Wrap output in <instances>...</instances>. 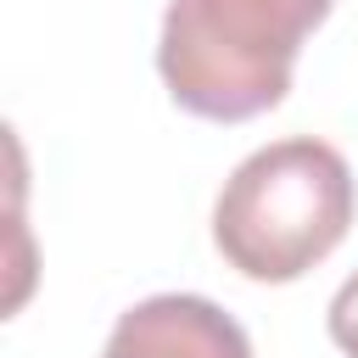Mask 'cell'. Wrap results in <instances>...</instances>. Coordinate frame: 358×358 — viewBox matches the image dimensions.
Instances as JSON below:
<instances>
[{
	"mask_svg": "<svg viewBox=\"0 0 358 358\" xmlns=\"http://www.w3.org/2000/svg\"><path fill=\"white\" fill-rule=\"evenodd\" d=\"M352 229V168L330 140L285 134L257 145L213 201V246L257 285L302 280Z\"/></svg>",
	"mask_w": 358,
	"mask_h": 358,
	"instance_id": "1",
	"label": "cell"
},
{
	"mask_svg": "<svg viewBox=\"0 0 358 358\" xmlns=\"http://www.w3.org/2000/svg\"><path fill=\"white\" fill-rule=\"evenodd\" d=\"M336 0H168L157 73L190 117L246 123L285 101L302 39Z\"/></svg>",
	"mask_w": 358,
	"mask_h": 358,
	"instance_id": "2",
	"label": "cell"
},
{
	"mask_svg": "<svg viewBox=\"0 0 358 358\" xmlns=\"http://www.w3.org/2000/svg\"><path fill=\"white\" fill-rule=\"evenodd\" d=\"M101 358H252V341L218 302L162 291L117 313Z\"/></svg>",
	"mask_w": 358,
	"mask_h": 358,
	"instance_id": "3",
	"label": "cell"
},
{
	"mask_svg": "<svg viewBox=\"0 0 358 358\" xmlns=\"http://www.w3.org/2000/svg\"><path fill=\"white\" fill-rule=\"evenodd\" d=\"M330 341L347 352V358H358V274H347L341 280V291L330 296Z\"/></svg>",
	"mask_w": 358,
	"mask_h": 358,
	"instance_id": "4",
	"label": "cell"
}]
</instances>
